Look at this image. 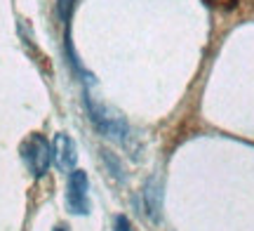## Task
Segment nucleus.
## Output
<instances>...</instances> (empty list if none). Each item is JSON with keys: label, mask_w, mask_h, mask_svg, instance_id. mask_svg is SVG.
I'll return each mask as SVG.
<instances>
[{"label": "nucleus", "mask_w": 254, "mask_h": 231, "mask_svg": "<svg viewBox=\"0 0 254 231\" xmlns=\"http://www.w3.org/2000/svg\"><path fill=\"white\" fill-rule=\"evenodd\" d=\"M85 104H87V111H90V120L104 137L125 142L127 135H129V125H127V120L123 116H118L113 109L104 106V104L94 102V97H90V94L85 97Z\"/></svg>", "instance_id": "nucleus-1"}, {"label": "nucleus", "mask_w": 254, "mask_h": 231, "mask_svg": "<svg viewBox=\"0 0 254 231\" xmlns=\"http://www.w3.org/2000/svg\"><path fill=\"white\" fill-rule=\"evenodd\" d=\"M19 151H21V158H24V163H26V167L31 170L33 177H43L50 170V163H52V144L40 132L28 135Z\"/></svg>", "instance_id": "nucleus-2"}, {"label": "nucleus", "mask_w": 254, "mask_h": 231, "mask_svg": "<svg viewBox=\"0 0 254 231\" xmlns=\"http://www.w3.org/2000/svg\"><path fill=\"white\" fill-rule=\"evenodd\" d=\"M66 205H68V213H73V215L90 213V179H87V172H82V170L68 172Z\"/></svg>", "instance_id": "nucleus-3"}, {"label": "nucleus", "mask_w": 254, "mask_h": 231, "mask_svg": "<svg viewBox=\"0 0 254 231\" xmlns=\"http://www.w3.org/2000/svg\"><path fill=\"white\" fill-rule=\"evenodd\" d=\"M52 158L59 170L64 172H73L75 170V163H78V147H75V139L68 137V135H55V142H52Z\"/></svg>", "instance_id": "nucleus-4"}, {"label": "nucleus", "mask_w": 254, "mask_h": 231, "mask_svg": "<svg viewBox=\"0 0 254 231\" xmlns=\"http://www.w3.org/2000/svg\"><path fill=\"white\" fill-rule=\"evenodd\" d=\"M144 210L146 215L158 222L160 220V210H163V189L158 179H148L144 186Z\"/></svg>", "instance_id": "nucleus-5"}, {"label": "nucleus", "mask_w": 254, "mask_h": 231, "mask_svg": "<svg viewBox=\"0 0 254 231\" xmlns=\"http://www.w3.org/2000/svg\"><path fill=\"white\" fill-rule=\"evenodd\" d=\"M73 5H75V0H59V2H57V9H59V17H62L64 24H68L71 12H73Z\"/></svg>", "instance_id": "nucleus-6"}, {"label": "nucleus", "mask_w": 254, "mask_h": 231, "mask_svg": "<svg viewBox=\"0 0 254 231\" xmlns=\"http://www.w3.org/2000/svg\"><path fill=\"white\" fill-rule=\"evenodd\" d=\"M116 231H132V224H129V220H127L125 215L116 217Z\"/></svg>", "instance_id": "nucleus-7"}, {"label": "nucleus", "mask_w": 254, "mask_h": 231, "mask_svg": "<svg viewBox=\"0 0 254 231\" xmlns=\"http://www.w3.org/2000/svg\"><path fill=\"white\" fill-rule=\"evenodd\" d=\"M52 231H66V227H62V224H59V227H55Z\"/></svg>", "instance_id": "nucleus-8"}]
</instances>
